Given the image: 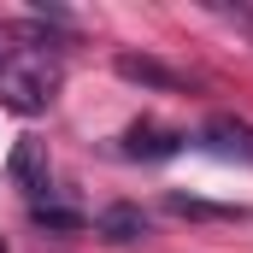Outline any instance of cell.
I'll return each mask as SVG.
<instances>
[{"instance_id": "obj_1", "label": "cell", "mask_w": 253, "mask_h": 253, "mask_svg": "<svg viewBox=\"0 0 253 253\" xmlns=\"http://www.w3.org/2000/svg\"><path fill=\"white\" fill-rule=\"evenodd\" d=\"M59 94V59H47L42 47H18L0 59V106L18 112V118H36L47 112Z\"/></svg>"}, {"instance_id": "obj_2", "label": "cell", "mask_w": 253, "mask_h": 253, "mask_svg": "<svg viewBox=\"0 0 253 253\" xmlns=\"http://www.w3.org/2000/svg\"><path fill=\"white\" fill-rule=\"evenodd\" d=\"M200 147H206L212 159H242V165H253V124L218 112V118L200 124Z\"/></svg>"}, {"instance_id": "obj_3", "label": "cell", "mask_w": 253, "mask_h": 253, "mask_svg": "<svg viewBox=\"0 0 253 253\" xmlns=\"http://www.w3.org/2000/svg\"><path fill=\"white\" fill-rule=\"evenodd\" d=\"M6 177H12V183H18V189L30 194V200H36V206H42V200H47V194H53V171H47V147H42V141H30V135H24V141H18V147H12V159H6Z\"/></svg>"}, {"instance_id": "obj_4", "label": "cell", "mask_w": 253, "mask_h": 253, "mask_svg": "<svg viewBox=\"0 0 253 253\" xmlns=\"http://www.w3.org/2000/svg\"><path fill=\"white\" fill-rule=\"evenodd\" d=\"M183 141L189 135H177V129L135 124V129H124V159H171V153H183Z\"/></svg>"}, {"instance_id": "obj_5", "label": "cell", "mask_w": 253, "mask_h": 253, "mask_svg": "<svg viewBox=\"0 0 253 253\" xmlns=\"http://www.w3.org/2000/svg\"><path fill=\"white\" fill-rule=\"evenodd\" d=\"M118 77H124V83H141V88H159V94L183 88V77H177L171 65L147 59V53H118Z\"/></svg>"}, {"instance_id": "obj_6", "label": "cell", "mask_w": 253, "mask_h": 253, "mask_svg": "<svg viewBox=\"0 0 253 253\" xmlns=\"http://www.w3.org/2000/svg\"><path fill=\"white\" fill-rule=\"evenodd\" d=\"M100 236H106L112 248H129V242H141V236H147V212H141V206H129V200L106 206V212H100Z\"/></svg>"}, {"instance_id": "obj_7", "label": "cell", "mask_w": 253, "mask_h": 253, "mask_svg": "<svg viewBox=\"0 0 253 253\" xmlns=\"http://www.w3.org/2000/svg\"><path fill=\"white\" fill-rule=\"evenodd\" d=\"M165 206H171L177 218H212V224L248 218V206H218V200H200V194H165Z\"/></svg>"}, {"instance_id": "obj_8", "label": "cell", "mask_w": 253, "mask_h": 253, "mask_svg": "<svg viewBox=\"0 0 253 253\" xmlns=\"http://www.w3.org/2000/svg\"><path fill=\"white\" fill-rule=\"evenodd\" d=\"M36 224H42V230H59V236H77V230H83V212H65V206H47V200H42V206H36Z\"/></svg>"}, {"instance_id": "obj_9", "label": "cell", "mask_w": 253, "mask_h": 253, "mask_svg": "<svg viewBox=\"0 0 253 253\" xmlns=\"http://www.w3.org/2000/svg\"><path fill=\"white\" fill-rule=\"evenodd\" d=\"M0 253H6V242H0Z\"/></svg>"}]
</instances>
